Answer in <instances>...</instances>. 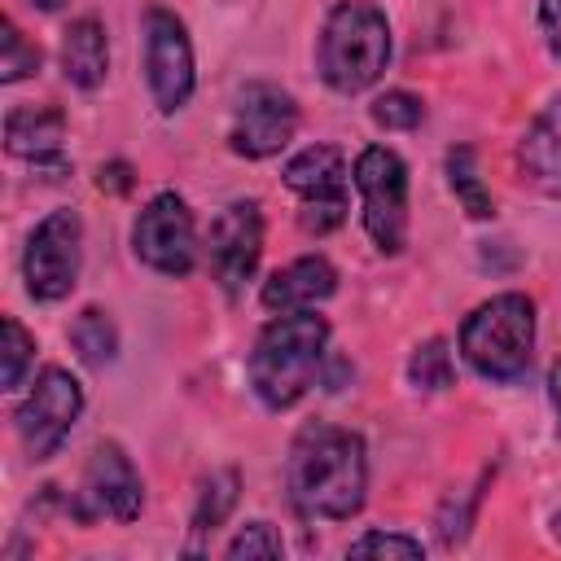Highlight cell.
<instances>
[{
  "instance_id": "cell-6",
  "label": "cell",
  "mask_w": 561,
  "mask_h": 561,
  "mask_svg": "<svg viewBox=\"0 0 561 561\" xmlns=\"http://www.w3.org/2000/svg\"><path fill=\"white\" fill-rule=\"evenodd\" d=\"M79 263H83V219L79 210L61 206L44 215L26 237V254H22L26 294L35 302H61L79 280Z\"/></svg>"
},
{
  "instance_id": "cell-25",
  "label": "cell",
  "mask_w": 561,
  "mask_h": 561,
  "mask_svg": "<svg viewBox=\"0 0 561 561\" xmlns=\"http://www.w3.org/2000/svg\"><path fill=\"white\" fill-rule=\"evenodd\" d=\"M232 561H241V557H280L285 552V539H280V530L272 526V522H245L232 539H228V548H224Z\"/></svg>"
},
{
  "instance_id": "cell-8",
  "label": "cell",
  "mask_w": 561,
  "mask_h": 561,
  "mask_svg": "<svg viewBox=\"0 0 561 561\" xmlns=\"http://www.w3.org/2000/svg\"><path fill=\"white\" fill-rule=\"evenodd\" d=\"M131 250L145 267H153L162 276H188L197 267V228H193L188 202L171 188L153 193L145 202V210L136 215Z\"/></svg>"
},
{
  "instance_id": "cell-24",
  "label": "cell",
  "mask_w": 561,
  "mask_h": 561,
  "mask_svg": "<svg viewBox=\"0 0 561 561\" xmlns=\"http://www.w3.org/2000/svg\"><path fill=\"white\" fill-rule=\"evenodd\" d=\"M35 359V337L22 329L18 316H4V390H18Z\"/></svg>"
},
{
  "instance_id": "cell-21",
  "label": "cell",
  "mask_w": 561,
  "mask_h": 561,
  "mask_svg": "<svg viewBox=\"0 0 561 561\" xmlns=\"http://www.w3.org/2000/svg\"><path fill=\"white\" fill-rule=\"evenodd\" d=\"M408 381H412L416 390H447V386L456 381V364H451V351H447L443 337H430V342H421V346L412 351V359H408Z\"/></svg>"
},
{
  "instance_id": "cell-26",
  "label": "cell",
  "mask_w": 561,
  "mask_h": 561,
  "mask_svg": "<svg viewBox=\"0 0 561 561\" xmlns=\"http://www.w3.org/2000/svg\"><path fill=\"white\" fill-rule=\"evenodd\" d=\"M351 557H421L425 548H421V539H412V535H394V530H368V535H359L351 548H346Z\"/></svg>"
},
{
  "instance_id": "cell-12",
  "label": "cell",
  "mask_w": 561,
  "mask_h": 561,
  "mask_svg": "<svg viewBox=\"0 0 561 561\" xmlns=\"http://www.w3.org/2000/svg\"><path fill=\"white\" fill-rule=\"evenodd\" d=\"M79 517H114V522H136L145 508V482L131 465V456L118 443H96L88 465H83V482H79V500H75Z\"/></svg>"
},
{
  "instance_id": "cell-3",
  "label": "cell",
  "mask_w": 561,
  "mask_h": 561,
  "mask_svg": "<svg viewBox=\"0 0 561 561\" xmlns=\"http://www.w3.org/2000/svg\"><path fill=\"white\" fill-rule=\"evenodd\" d=\"M316 66H320V79L342 96H355V92L373 88L390 66V22H386V13L373 0L333 4V13L324 18V31H320Z\"/></svg>"
},
{
  "instance_id": "cell-9",
  "label": "cell",
  "mask_w": 561,
  "mask_h": 561,
  "mask_svg": "<svg viewBox=\"0 0 561 561\" xmlns=\"http://www.w3.org/2000/svg\"><path fill=\"white\" fill-rule=\"evenodd\" d=\"M285 188L298 197V224L316 237L333 232L346 219V158L337 145H307L285 162Z\"/></svg>"
},
{
  "instance_id": "cell-22",
  "label": "cell",
  "mask_w": 561,
  "mask_h": 561,
  "mask_svg": "<svg viewBox=\"0 0 561 561\" xmlns=\"http://www.w3.org/2000/svg\"><path fill=\"white\" fill-rule=\"evenodd\" d=\"M373 123L386 127V131H412L421 118H425V101L416 92H403V88H390L381 92L373 105H368Z\"/></svg>"
},
{
  "instance_id": "cell-28",
  "label": "cell",
  "mask_w": 561,
  "mask_h": 561,
  "mask_svg": "<svg viewBox=\"0 0 561 561\" xmlns=\"http://www.w3.org/2000/svg\"><path fill=\"white\" fill-rule=\"evenodd\" d=\"M96 184H101L105 193H127V188H131V167H127V162H110V167H101Z\"/></svg>"
},
{
  "instance_id": "cell-13",
  "label": "cell",
  "mask_w": 561,
  "mask_h": 561,
  "mask_svg": "<svg viewBox=\"0 0 561 561\" xmlns=\"http://www.w3.org/2000/svg\"><path fill=\"white\" fill-rule=\"evenodd\" d=\"M206 254H210V272L219 289L241 294V285L254 276L259 254H263V210L254 197H237L210 219Z\"/></svg>"
},
{
  "instance_id": "cell-31",
  "label": "cell",
  "mask_w": 561,
  "mask_h": 561,
  "mask_svg": "<svg viewBox=\"0 0 561 561\" xmlns=\"http://www.w3.org/2000/svg\"><path fill=\"white\" fill-rule=\"evenodd\" d=\"M552 530H557V539H561V513H557V517H552Z\"/></svg>"
},
{
  "instance_id": "cell-23",
  "label": "cell",
  "mask_w": 561,
  "mask_h": 561,
  "mask_svg": "<svg viewBox=\"0 0 561 561\" xmlns=\"http://www.w3.org/2000/svg\"><path fill=\"white\" fill-rule=\"evenodd\" d=\"M39 70V48L26 44V35L4 18V35H0V83H18L26 75Z\"/></svg>"
},
{
  "instance_id": "cell-4",
  "label": "cell",
  "mask_w": 561,
  "mask_h": 561,
  "mask_svg": "<svg viewBox=\"0 0 561 561\" xmlns=\"http://www.w3.org/2000/svg\"><path fill=\"white\" fill-rule=\"evenodd\" d=\"M460 355L486 381H517L535 355V302L526 294H495L460 324Z\"/></svg>"
},
{
  "instance_id": "cell-7",
  "label": "cell",
  "mask_w": 561,
  "mask_h": 561,
  "mask_svg": "<svg viewBox=\"0 0 561 561\" xmlns=\"http://www.w3.org/2000/svg\"><path fill=\"white\" fill-rule=\"evenodd\" d=\"M79 412H83V386H79L66 368H57V364L44 368V373L31 381V390H26V399L18 403V412H13V425H18V438H22L26 456H31V460L57 456L61 443L70 438Z\"/></svg>"
},
{
  "instance_id": "cell-16",
  "label": "cell",
  "mask_w": 561,
  "mask_h": 561,
  "mask_svg": "<svg viewBox=\"0 0 561 561\" xmlns=\"http://www.w3.org/2000/svg\"><path fill=\"white\" fill-rule=\"evenodd\" d=\"M517 167L539 193L561 197V96H552L526 127L517 145Z\"/></svg>"
},
{
  "instance_id": "cell-29",
  "label": "cell",
  "mask_w": 561,
  "mask_h": 561,
  "mask_svg": "<svg viewBox=\"0 0 561 561\" xmlns=\"http://www.w3.org/2000/svg\"><path fill=\"white\" fill-rule=\"evenodd\" d=\"M548 394H552V408H557V430H561V359L552 364L548 373Z\"/></svg>"
},
{
  "instance_id": "cell-11",
  "label": "cell",
  "mask_w": 561,
  "mask_h": 561,
  "mask_svg": "<svg viewBox=\"0 0 561 561\" xmlns=\"http://www.w3.org/2000/svg\"><path fill=\"white\" fill-rule=\"evenodd\" d=\"M298 131V105L285 88L276 83H245L232 110V127H228V145L241 158H272L280 153Z\"/></svg>"
},
{
  "instance_id": "cell-30",
  "label": "cell",
  "mask_w": 561,
  "mask_h": 561,
  "mask_svg": "<svg viewBox=\"0 0 561 561\" xmlns=\"http://www.w3.org/2000/svg\"><path fill=\"white\" fill-rule=\"evenodd\" d=\"M31 4H35V9H44V13H57L66 0H31Z\"/></svg>"
},
{
  "instance_id": "cell-17",
  "label": "cell",
  "mask_w": 561,
  "mask_h": 561,
  "mask_svg": "<svg viewBox=\"0 0 561 561\" xmlns=\"http://www.w3.org/2000/svg\"><path fill=\"white\" fill-rule=\"evenodd\" d=\"M61 70L79 92H92L105 83L110 70V44H105V26L96 18H79L66 26L61 35Z\"/></svg>"
},
{
  "instance_id": "cell-15",
  "label": "cell",
  "mask_w": 561,
  "mask_h": 561,
  "mask_svg": "<svg viewBox=\"0 0 561 561\" xmlns=\"http://www.w3.org/2000/svg\"><path fill=\"white\" fill-rule=\"evenodd\" d=\"M337 289V272L324 254H302L294 263H285L280 272H272L263 280V307L267 311H307L316 302H324Z\"/></svg>"
},
{
  "instance_id": "cell-1",
  "label": "cell",
  "mask_w": 561,
  "mask_h": 561,
  "mask_svg": "<svg viewBox=\"0 0 561 561\" xmlns=\"http://www.w3.org/2000/svg\"><path fill=\"white\" fill-rule=\"evenodd\" d=\"M285 486L302 517L346 522L368 495V451L355 430L311 421L294 434L285 460Z\"/></svg>"
},
{
  "instance_id": "cell-2",
  "label": "cell",
  "mask_w": 561,
  "mask_h": 561,
  "mask_svg": "<svg viewBox=\"0 0 561 561\" xmlns=\"http://www.w3.org/2000/svg\"><path fill=\"white\" fill-rule=\"evenodd\" d=\"M329 346V320L307 311H280L250 351V390L267 412L294 408L320 377Z\"/></svg>"
},
{
  "instance_id": "cell-10",
  "label": "cell",
  "mask_w": 561,
  "mask_h": 561,
  "mask_svg": "<svg viewBox=\"0 0 561 561\" xmlns=\"http://www.w3.org/2000/svg\"><path fill=\"white\" fill-rule=\"evenodd\" d=\"M145 83L158 114H180L193 96V44L184 22L171 9L145 13Z\"/></svg>"
},
{
  "instance_id": "cell-14",
  "label": "cell",
  "mask_w": 561,
  "mask_h": 561,
  "mask_svg": "<svg viewBox=\"0 0 561 561\" xmlns=\"http://www.w3.org/2000/svg\"><path fill=\"white\" fill-rule=\"evenodd\" d=\"M66 114L53 105H13L4 114V149L48 171H66Z\"/></svg>"
},
{
  "instance_id": "cell-19",
  "label": "cell",
  "mask_w": 561,
  "mask_h": 561,
  "mask_svg": "<svg viewBox=\"0 0 561 561\" xmlns=\"http://www.w3.org/2000/svg\"><path fill=\"white\" fill-rule=\"evenodd\" d=\"M447 180H451V188H456V197H460L469 219H491L495 215V202H491L486 184L478 180V153L469 145H456L447 153Z\"/></svg>"
},
{
  "instance_id": "cell-27",
  "label": "cell",
  "mask_w": 561,
  "mask_h": 561,
  "mask_svg": "<svg viewBox=\"0 0 561 561\" xmlns=\"http://www.w3.org/2000/svg\"><path fill=\"white\" fill-rule=\"evenodd\" d=\"M539 26H543L548 48L561 57V0H539Z\"/></svg>"
},
{
  "instance_id": "cell-20",
  "label": "cell",
  "mask_w": 561,
  "mask_h": 561,
  "mask_svg": "<svg viewBox=\"0 0 561 561\" xmlns=\"http://www.w3.org/2000/svg\"><path fill=\"white\" fill-rule=\"evenodd\" d=\"M237 486H241L237 469H219V473H210L202 482L197 508H193V535H210V530L224 526V517L237 508Z\"/></svg>"
},
{
  "instance_id": "cell-18",
  "label": "cell",
  "mask_w": 561,
  "mask_h": 561,
  "mask_svg": "<svg viewBox=\"0 0 561 561\" xmlns=\"http://www.w3.org/2000/svg\"><path fill=\"white\" fill-rule=\"evenodd\" d=\"M70 346L88 368H105L118 355V329L101 307H83L70 324Z\"/></svg>"
},
{
  "instance_id": "cell-5",
  "label": "cell",
  "mask_w": 561,
  "mask_h": 561,
  "mask_svg": "<svg viewBox=\"0 0 561 561\" xmlns=\"http://www.w3.org/2000/svg\"><path fill=\"white\" fill-rule=\"evenodd\" d=\"M355 188L364 206V228L381 254L408 245V167L394 149L368 145L355 158Z\"/></svg>"
}]
</instances>
